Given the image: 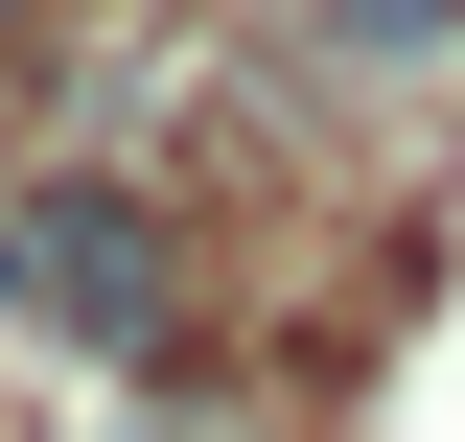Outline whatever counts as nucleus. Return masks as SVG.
<instances>
[{
  "label": "nucleus",
  "mask_w": 465,
  "mask_h": 442,
  "mask_svg": "<svg viewBox=\"0 0 465 442\" xmlns=\"http://www.w3.org/2000/svg\"><path fill=\"white\" fill-rule=\"evenodd\" d=\"M24 326L94 349V373H163V349L210 326L186 210H163V186H116V164H24Z\"/></svg>",
  "instance_id": "f257e3e1"
},
{
  "label": "nucleus",
  "mask_w": 465,
  "mask_h": 442,
  "mask_svg": "<svg viewBox=\"0 0 465 442\" xmlns=\"http://www.w3.org/2000/svg\"><path fill=\"white\" fill-rule=\"evenodd\" d=\"M256 94L280 116H442L465 0H256Z\"/></svg>",
  "instance_id": "f03ea898"
},
{
  "label": "nucleus",
  "mask_w": 465,
  "mask_h": 442,
  "mask_svg": "<svg viewBox=\"0 0 465 442\" xmlns=\"http://www.w3.org/2000/svg\"><path fill=\"white\" fill-rule=\"evenodd\" d=\"M0 24H24V0H0Z\"/></svg>",
  "instance_id": "7ed1b4c3"
}]
</instances>
